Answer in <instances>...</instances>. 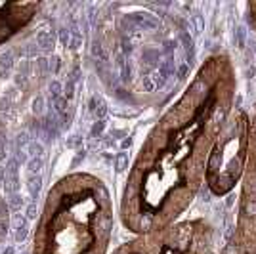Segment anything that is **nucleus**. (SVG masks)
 I'll return each mask as SVG.
<instances>
[{
	"label": "nucleus",
	"instance_id": "nucleus-4",
	"mask_svg": "<svg viewBox=\"0 0 256 254\" xmlns=\"http://www.w3.org/2000/svg\"><path fill=\"white\" fill-rule=\"evenodd\" d=\"M38 10L31 2H0V46L22 31Z\"/></svg>",
	"mask_w": 256,
	"mask_h": 254
},
{
	"label": "nucleus",
	"instance_id": "nucleus-5",
	"mask_svg": "<svg viewBox=\"0 0 256 254\" xmlns=\"http://www.w3.org/2000/svg\"><path fill=\"white\" fill-rule=\"evenodd\" d=\"M248 22H250V25L254 27L256 31V2L248 4Z\"/></svg>",
	"mask_w": 256,
	"mask_h": 254
},
{
	"label": "nucleus",
	"instance_id": "nucleus-1",
	"mask_svg": "<svg viewBox=\"0 0 256 254\" xmlns=\"http://www.w3.org/2000/svg\"><path fill=\"white\" fill-rule=\"evenodd\" d=\"M235 76L210 58L155 124L128 176L120 216L130 232H162L192 204L206 180L214 144L234 113Z\"/></svg>",
	"mask_w": 256,
	"mask_h": 254
},
{
	"label": "nucleus",
	"instance_id": "nucleus-3",
	"mask_svg": "<svg viewBox=\"0 0 256 254\" xmlns=\"http://www.w3.org/2000/svg\"><path fill=\"white\" fill-rule=\"evenodd\" d=\"M237 244L243 254H256V116L248 126L243 190L237 220Z\"/></svg>",
	"mask_w": 256,
	"mask_h": 254
},
{
	"label": "nucleus",
	"instance_id": "nucleus-2",
	"mask_svg": "<svg viewBox=\"0 0 256 254\" xmlns=\"http://www.w3.org/2000/svg\"><path fill=\"white\" fill-rule=\"evenodd\" d=\"M111 233L106 186L90 174H71L48 193L32 254H107Z\"/></svg>",
	"mask_w": 256,
	"mask_h": 254
}]
</instances>
